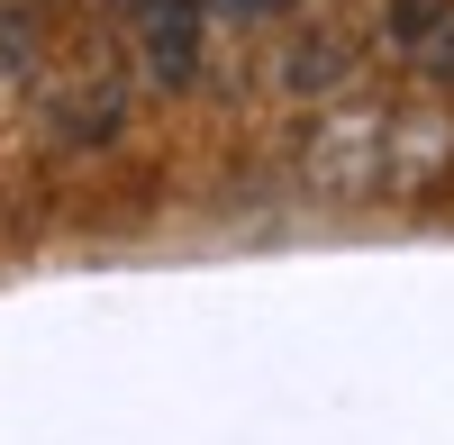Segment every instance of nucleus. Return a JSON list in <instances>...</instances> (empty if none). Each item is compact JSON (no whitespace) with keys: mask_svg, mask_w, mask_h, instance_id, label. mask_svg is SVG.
Returning <instances> with one entry per match:
<instances>
[{"mask_svg":"<svg viewBox=\"0 0 454 445\" xmlns=\"http://www.w3.org/2000/svg\"><path fill=\"white\" fill-rule=\"evenodd\" d=\"M128 27H137V55L155 82H192L200 73V0H128Z\"/></svg>","mask_w":454,"mask_h":445,"instance_id":"f257e3e1","label":"nucleus"},{"mask_svg":"<svg viewBox=\"0 0 454 445\" xmlns=\"http://www.w3.org/2000/svg\"><path fill=\"white\" fill-rule=\"evenodd\" d=\"M445 10H454V0H400V36H427Z\"/></svg>","mask_w":454,"mask_h":445,"instance_id":"f03ea898","label":"nucleus"},{"mask_svg":"<svg viewBox=\"0 0 454 445\" xmlns=\"http://www.w3.org/2000/svg\"><path fill=\"white\" fill-rule=\"evenodd\" d=\"M227 10H246V19H263V10H282V0H227Z\"/></svg>","mask_w":454,"mask_h":445,"instance_id":"7ed1b4c3","label":"nucleus"}]
</instances>
